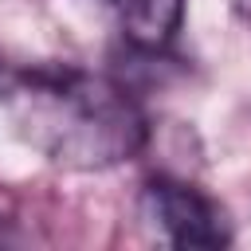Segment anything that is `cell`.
<instances>
[{
    "instance_id": "cell-4",
    "label": "cell",
    "mask_w": 251,
    "mask_h": 251,
    "mask_svg": "<svg viewBox=\"0 0 251 251\" xmlns=\"http://www.w3.org/2000/svg\"><path fill=\"white\" fill-rule=\"evenodd\" d=\"M16 71H20V67H12V63L0 55V102L8 98V90H12V82H16Z\"/></svg>"
},
{
    "instance_id": "cell-5",
    "label": "cell",
    "mask_w": 251,
    "mask_h": 251,
    "mask_svg": "<svg viewBox=\"0 0 251 251\" xmlns=\"http://www.w3.org/2000/svg\"><path fill=\"white\" fill-rule=\"evenodd\" d=\"M231 4H235V8H239V12L247 16V20H251V0H231Z\"/></svg>"
},
{
    "instance_id": "cell-3",
    "label": "cell",
    "mask_w": 251,
    "mask_h": 251,
    "mask_svg": "<svg viewBox=\"0 0 251 251\" xmlns=\"http://www.w3.org/2000/svg\"><path fill=\"white\" fill-rule=\"evenodd\" d=\"M118 12L122 35L137 51H165L180 24H184V0H106Z\"/></svg>"
},
{
    "instance_id": "cell-1",
    "label": "cell",
    "mask_w": 251,
    "mask_h": 251,
    "mask_svg": "<svg viewBox=\"0 0 251 251\" xmlns=\"http://www.w3.org/2000/svg\"><path fill=\"white\" fill-rule=\"evenodd\" d=\"M4 106L51 165L78 173L133 161L149 141V122L122 82L67 63L20 67Z\"/></svg>"
},
{
    "instance_id": "cell-2",
    "label": "cell",
    "mask_w": 251,
    "mask_h": 251,
    "mask_svg": "<svg viewBox=\"0 0 251 251\" xmlns=\"http://www.w3.org/2000/svg\"><path fill=\"white\" fill-rule=\"evenodd\" d=\"M141 220L145 227L173 247H224L231 243V227L224 208L176 176H153L141 188Z\"/></svg>"
}]
</instances>
